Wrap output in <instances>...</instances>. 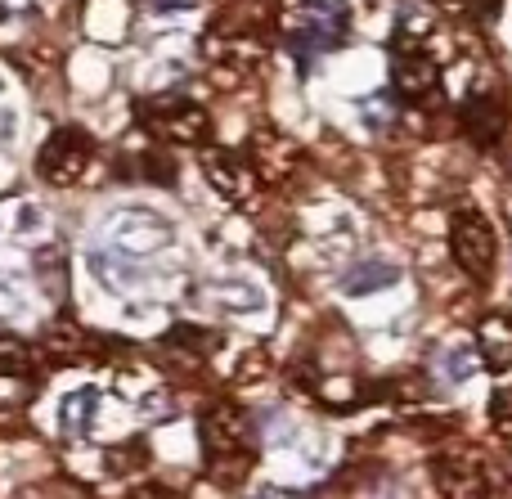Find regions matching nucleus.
<instances>
[{
  "mask_svg": "<svg viewBox=\"0 0 512 499\" xmlns=\"http://www.w3.org/2000/svg\"><path fill=\"white\" fill-rule=\"evenodd\" d=\"M144 131L153 135L167 149H203L207 135H212V117H207L203 104L185 95H158L140 108Z\"/></svg>",
  "mask_w": 512,
  "mask_h": 499,
  "instance_id": "nucleus-1",
  "label": "nucleus"
},
{
  "mask_svg": "<svg viewBox=\"0 0 512 499\" xmlns=\"http://www.w3.org/2000/svg\"><path fill=\"white\" fill-rule=\"evenodd\" d=\"M463 126H468V135L481 144V149H490V144L508 131L504 104H499L495 95H468L463 99Z\"/></svg>",
  "mask_w": 512,
  "mask_h": 499,
  "instance_id": "nucleus-11",
  "label": "nucleus"
},
{
  "mask_svg": "<svg viewBox=\"0 0 512 499\" xmlns=\"http://www.w3.org/2000/svg\"><path fill=\"white\" fill-rule=\"evenodd\" d=\"M90 158H95L90 135L81 131V126H59V131H50V140L41 144V153H36V171H41L50 185L72 189L86 180Z\"/></svg>",
  "mask_w": 512,
  "mask_h": 499,
  "instance_id": "nucleus-3",
  "label": "nucleus"
},
{
  "mask_svg": "<svg viewBox=\"0 0 512 499\" xmlns=\"http://www.w3.org/2000/svg\"><path fill=\"white\" fill-rule=\"evenodd\" d=\"M36 369V351L32 342L14 338V333H0V378H18Z\"/></svg>",
  "mask_w": 512,
  "mask_h": 499,
  "instance_id": "nucleus-15",
  "label": "nucleus"
},
{
  "mask_svg": "<svg viewBox=\"0 0 512 499\" xmlns=\"http://www.w3.org/2000/svg\"><path fill=\"white\" fill-rule=\"evenodd\" d=\"M436 491L445 499H490L495 495V473H490L486 455L468 441H454L432 459Z\"/></svg>",
  "mask_w": 512,
  "mask_h": 499,
  "instance_id": "nucleus-2",
  "label": "nucleus"
},
{
  "mask_svg": "<svg viewBox=\"0 0 512 499\" xmlns=\"http://www.w3.org/2000/svg\"><path fill=\"white\" fill-rule=\"evenodd\" d=\"M198 437L207 446V459L248 455V414L234 401H212L198 419Z\"/></svg>",
  "mask_w": 512,
  "mask_h": 499,
  "instance_id": "nucleus-6",
  "label": "nucleus"
},
{
  "mask_svg": "<svg viewBox=\"0 0 512 499\" xmlns=\"http://www.w3.org/2000/svg\"><path fill=\"white\" fill-rule=\"evenodd\" d=\"M198 167H203V176L212 180V189L230 207H256V203H261V185H265V180L256 176V167H252L248 158H234V153L207 149V144H203V153H198Z\"/></svg>",
  "mask_w": 512,
  "mask_h": 499,
  "instance_id": "nucleus-5",
  "label": "nucleus"
},
{
  "mask_svg": "<svg viewBox=\"0 0 512 499\" xmlns=\"http://www.w3.org/2000/svg\"><path fill=\"white\" fill-rule=\"evenodd\" d=\"M113 234H117V243L131 252H153V248H167L171 243V225L153 212H122Z\"/></svg>",
  "mask_w": 512,
  "mask_h": 499,
  "instance_id": "nucleus-10",
  "label": "nucleus"
},
{
  "mask_svg": "<svg viewBox=\"0 0 512 499\" xmlns=\"http://www.w3.org/2000/svg\"><path fill=\"white\" fill-rule=\"evenodd\" d=\"M450 252H454L463 275L486 284V279L495 275V257H499L495 225H490L481 212H459L450 221Z\"/></svg>",
  "mask_w": 512,
  "mask_h": 499,
  "instance_id": "nucleus-4",
  "label": "nucleus"
},
{
  "mask_svg": "<svg viewBox=\"0 0 512 499\" xmlns=\"http://www.w3.org/2000/svg\"><path fill=\"white\" fill-rule=\"evenodd\" d=\"M288 36L297 50H337L346 41V14L333 5H301L288 18Z\"/></svg>",
  "mask_w": 512,
  "mask_h": 499,
  "instance_id": "nucleus-8",
  "label": "nucleus"
},
{
  "mask_svg": "<svg viewBox=\"0 0 512 499\" xmlns=\"http://www.w3.org/2000/svg\"><path fill=\"white\" fill-rule=\"evenodd\" d=\"M131 499H176V491H167L162 482H140L131 491Z\"/></svg>",
  "mask_w": 512,
  "mask_h": 499,
  "instance_id": "nucleus-19",
  "label": "nucleus"
},
{
  "mask_svg": "<svg viewBox=\"0 0 512 499\" xmlns=\"http://www.w3.org/2000/svg\"><path fill=\"white\" fill-rule=\"evenodd\" d=\"M265 374H270V356H265L261 347H252L248 356L239 360V369H234V383H239V387H252V383H261Z\"/></svg>",
  "mask_w": 512,
  "mask_h": 499,
  "instance_id": "nucleus-18",
  "label": "nucleus"
},
{
  "mask_svg": "<svg viewBox=\"0 0 512 499\" xmlns=\"http://www.w3.org/2000/svg\"><path fill=\"white\" fill-rule=\"evenodd\" d=\"M391 284H400V266H391V261H360V266L342 279L346 297H369V293L391 288Z\"/></svg>",
  "mask_w": 512,
  "mask_h": 499,
  "instance_id": "nucleus-14",
  "label": "nucleus"
},
{
  "mask_svg": "<svg viewBox=\"0 0 512 499\" xmlns=\"http://www.w3.org/2000/svg\"><path fill=\"white\" fill-rule=\"evenodd\" d=\"M248 162L256 167V176H261L265 185H283V180H292L301 153L283 131H274V126H256V131L248 135Z\"/></svg>",
  "mask_w": 512,
  "mask_h": 499,
  "instance_id": "nucleus-7",
  "label": "nucleus"
},
{
  "mask_svg": "<svg viewBox=\"0 0 512 499\" xmlns=\"http://www.w3.org/2000/svg\"><path fill=\"white\" fill-rule=\"evenodd\" d=\"M477 351H481V365L490 369V374H504L512 365V315L495 311L481 320L477 329Z\"/></svg>",
  "mask_w": 512,
  "mask_h": 499,
  "instance_id": "nucleus-12",
  "label": "nucleus"
},
{
  "mask_svg": "<svg viewBox=\"0 0 512 499\" xmlns=\"http://www.w3.org/2000/svg\"><path fill=\"white\" fill-rule=\"evenodd\" d=\"M490 428H495L499 441L512 446V387H499V392L490 396Z\"/></svg>",
  "mask_w": 512,
  "mask_h": 499,
  "instance_id": "nucleus-17",
  "label": "nucleus"
},
{
  "mask_svg": "<svg viewBox=\"0 0 512 499\" xmlns=\"http://www.w3.org/2000/svg\"><path fill=\"white\" fill-rule=\"evenodd\" d=\"M99 410V392L95 387H81V392L63 396V410H59V423H63V437L77 446V441H86L90 432V419H95Z\"/></svg>",
  "mask_w": 512,
  "mask_h": 499,
  "instance_id": "nucleus-13",
  "label": "nucleus"
},
{
  "mask_svg": "<svg viewBox=\"0 0 512 499\" xmlns=\"http://www.w3.org/2000/svg\"><path fill=\"white\" fill-rule=\"evenodd\" d=\"M391 81H396V90L405 99H432L436 81H441V63L423 45L396 41V50H391Z\"/></svg>",
  "mask_w": 512,
  "mask_h": 499,
  "instance_id": "nucleus-9",
  "label": "nucleus"
},
{
  "mask_svg": "<svg viewBox=\"0 0 512 499\" xmlns=\"http://www.w3.org/2000/svg\"><path fill=\"white\" fill-rule=\"evenodd\" d=\"M86 347V333L77 329V324H50V329L41 333V351H50V356H77V351Z\"/></svg>",
  "mask_w": 512,
  "mask_h": 499,
  "instance_id": "nucleus-16",
  "label": "nucleus"
},
{
  "mask_svg": "<svg viewBox=\"0 0 512 499\" xmlns=\"http://www.w3.org/2000/svg\"><path fill=\"white\" fill-rule=\"evenodd\" d=\"M243 499H292L288 491H279V486H252Z\"/></svg>",
  "mask_w": 512,
  "mask_h": 499,
  "instance_id": "nucleus-20",
  "label": "nucleus"
}]
</instances>
